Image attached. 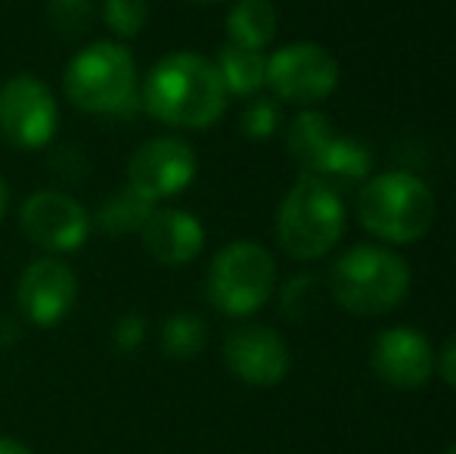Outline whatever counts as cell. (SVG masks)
<instances>
[{
  "label": "cell",
  "mask_w": 456,
  "mask_h": 454,
  "mask_svg": "<svg viewBox=\"0 0 456 454\" xmlns=\"http://www.w3.org/2000/svg\"><path fill=\"white\" fill-rule=\"evenodd\" d=\"M230 94L215 60L196 50L165 54L140 81V106L156 121L181 131H205L227 112Z\"/></svg>",
  "instance_id": "obj_1"
},
{
  "label": "cell",
  "mask_w": 456,
  "mask_h": 454,
  "mask_svg": "<svg viewBox=\"0 0 456 454\" xmlns=\"http://www.w3.org/2000/svg\"><path fill=\"white\" fill-rule=\"evenodd\" d=\"M438 219L435 190L407 169L370 175L357 196V221L382 246L419 243Z\"/></svg>",
  "instance_id": "obj_2"
},
{
  "label": "cell",
  "mask_w": 456,
  "mask_h": 454,
  "mask_svg": "<svg viewBox=\"0 0 456 454\" xmlns=\"http://www.w3.org/2000/svg\"><path fill=\"white\" fill-rule=\"evenodd\" d=\"M413 271L407 259L382 243L348 246L330 265V293L348 315L379 318L407 299Z\"/></svg>",
  "instance_id": "obj_3"
},
{
  "label": "cell",
  "mask_w": 456,
  "mask_h": 454,
  "mask_svg": "<svg viewBox=\"0 0 456 454\" xmlns=\"http://www.w3.org/2000/svg\"><path fill=\"white\" fill-rule=\"evenodd\" d=\"M345 227L348 209L338 190L314 175H301L286 190L276 212V240L295 261L326 259L345 236Z\"/></svg>",
  "instance_id": "obj_4"
},
{
  "label": "cell",
  "mask_w": 456,
  "mask_h": 454,
  "mask_svg": "<svg viewBox=\"0 0 456 454\" xmlns=\"http://www.w3.org/2000/svg\"><path fill=\"white\" fill-rule=\"evenodd\" d=\"M62 94L87 115H121L140 100V72L121 41H94L69 60Z\"/></svg>",
  "instance_id": "obj_5"
},
{
  "label": "cell",
  "mask_w": 456,
  "mask_h": 454,
  "mask_svg": "<svg viewBox=\"0 0 456 454\" xmlns=\"http://www.w3.org/2000/svg\"><path fill=\"white\" fill-rule=\"evenodd\" d=\"M276 261L258 240H233L215 252L205 274V296L221 315L252 318L273 299Z\"/></svg>",
  "instance_id": "obj_6"
},
{
  "label": "cell",
  "mask_w": 456,
  "mask_h": 454,
  "mask_svg": "<svg viewBox=\"0 0 456 454\" xmlns=\"http://www.w3.org/2000/svg\"><path fill=\"white\" fill-rule=\"evenodd\" d=\"M286 153L301 175L323 181H366L372 171L370 150L351 134L332 128V119L320 110H298L286 128Z\"/></svg>",
  "instance_id": "obj_7"
},
{
  "label": "cell",
  "mask_w": 456,
  "mask_h": 454,
  "mask_svg": "<svg viewBox=\"0 0 456 454\" xmlns=\"http://www.w3.org/2000/svg\"><path fill=\"white\" fill-rule=\"evenodd\" d=\"M342 81L338 60L317 41H292L267 54V91L280 103L317 110Z\"/></svg>",
  "instance_id": "obj_8"
},
{
  "label": "cell",
  "mask_w": 456,
  "mask_h": 454,
  "mask_svg": "<svg viewBox=\"0 0 456 454\" xmlns=\"http://www.w3.org/2000/svg\"><path fill=\"white\" fill-rule=\"evenodd\" d=\"M60 128V103L47 81L19 72L0 85V137L16 150H44Z\"/></svg>",
  "instance_id": "obj_9"
},
{
  "label": "cell",
  "mask_w": 456,
  "mask_h": 454,
  "mask_svg": "<svg viewBox=\"0 0 456 454\" xmlns=\"http://www.w3.org/2000/svg\"><path fill=\"white\" fill-rule=\"evenodd\" d=\"M199 171V156L183 137H150L127 159V187L159 206L181 196Z\"/></svg>",
  "instance_id": "obj_10"
},
{
  "label": "cell",
  "mask_w": 456,
  "mask_h": 454,
  "mask_svg": "<svg viewBox=\"0 0 456 454\" xmlns=\"http://www.w3.org/2000/svg\"><path fill=\"white\" fill-rule=\"evenodd\" d=\"M19 227L22 234L44 249L47 255H69L78 252L94 230V219L75 196L62 190H37L19 209Z\"/></svg>",
  "instance_id": "obj_11"
},
{
  "label": "cell",
  "mask_w": 456,
  "mask_h": 454,
  "mask_svg": "<svg viewBox=\"0 0 456 454\" xmlns=\"http://www.w3.org/2000/svg\"><path fill=\"white\" fill-rule=\"evenodd\" d=\"M78 302V274L60 255L28 261L16 280V309L31 327H56Z\"/></svg>",
  "instance_id": "obj_12"
},
{
  "label": "cell",
  "mask_w": 456,
  "mask_h": 454,
  "mask_svg": "<svg viewBox=\"0 0 456 454\" xmlns=\"http://www.w3.org/2000/svg\"><path fill=\"white\" fill-rule=\"evenodd\" d=\"M224 361H227L230 374L246 386L267 389L286 380L289 367H292V351L273 327L242 324V327L230 330L224 340Z\"/></svg>",
  "instance_id": "obj_13"
},
{
  "label": "cell",
  "mask_w": 456,
  "mask_h": 454,
  "mask_svg": "<svg viewBox=\"0 0 456 454\" xmlns=\"http://www.w3.org/2000/svg\"><path fill=\"white\" fill-rule=\"evenodd\" d=\"M372 374L391 389H419L435 374V349L416 327H385L370 349Z\"/></svg>",
  "instance_id": "obj_14"
},
{
  "label": "cell",
  "mask_w": 456,
  "mask_h": 454,
  "mask_svg": "<svg viewBox=\"0 0 456 454\" xmlns=\"http://www.w3.org/2000/svg\"><path fill=\"white\" fill-rule=\"evenodd\" d=\"M143 249L165 268L190 265L205 249V225L186 209L165 206L150 215L140 230Z\"/></svg>",
  "instance_id": "obj_15"
},
{
  "label": "cell",
  "mask_w": 456,
  "mask_h": 454,
  "mask_svg": "<svg viewBox=\"0 0 456 454\" xmlns=\"http://www.w3.org/2000/svg\"><path fill=\"white\" fill-rule=\"evenodd\" d=\"M227 41L246 50H265L280 31V16L271 0H233L227 10Z\"/></svg>",
  "instance_id": "obj_16"
},
{
  "label": "cell",
  "mask_w": 456,
  "mask_h": 454,
  "mask_svg": "<svg viewBox=\"0 0 456 454\" xmlns=\"http://www.w3.org/2000/svg\"><path fill=\"white\" fill-rule=\"evenodd\" d=\"M215 66L230 97H258L267 85V54L224 44L215 56Z\"/></svg>",
  "instance_id": "obj_17"
},
{
  "label": "cell",
  "mask_w": 456,
  "mask_h": 454,
  "mask_svg": "<svg viewBox=\"0 0 456 454\" xmlns=\"http://www.w3.org/2000/svg\"><path fill=\"white\" fill-rule=\"evenodd\" d=\"M152 212H156V206L146 202L143 196H137L125 184L121 190H115V194H109L106 200H102V206L96 209V215H91V219L96 221L100 230H106V234H112V236H121V234H140Z\"/></svg>",
  "instance_id": "obj_18"
},
{
  "label": "cell",
  "mask_w": 456,
  "mask_h": 454,
  "mask_svg": "<svg viewBox=\"0 0 456 454\" xmlns=\"http://www.w3.org/2000/svg\"><path fill=\"white\" fill-rule=\"evenodd\" d=\"M159 340H162V351L168 358L190 361L208 343V327H205L202 315H196V311H175V315H168L162 321Z\"/></svg>",
  "instance_id": "obj_19"
},
{
  "label": "cell",
  "mask_w": 456,
  "mask_h": 454,
  "mask_svg": "<svg viewBox=\"0 0 456 454\" xmlns=\"http://www.w3.org/2000/svg\"><path fill=\"white\" fill-rule=\"evenodd\" d=\"M102 22L118 41H131L150 22V0H102Z\"/></svg>",
  "instance_id": "obj_20"
},
{
  "label": "cell",
  "mask_w": 456,
  "mask_h": 454,
  "mask_svg": "<svg viewBox=\"0 0 456 454\" xmlns=\"http://www.w3.org/2000/svg\"><path fill=\"white\" fill-rule=\"evenodd\" d=\"M94 0H47V19L62 35H81L94 25Z\"/></svg>",
  "instance_id": "obj_21"
},
{
  "label": "cell",
  "mask_w": 456,
  "mask_h": 454,
  "mask_svg": "<svg viewBox=\"0 0 456 454\" xmlns=\"http://www.w3.org/2000/svg\"><path fill=\"white\" fill-rule=\"evenodd\" d=\"M282 115H280V103L271 97H252V103L242 110L240 115V128L248 140H267L276 134Z\"/></svg>",
  "instance_id": "obj_22"
},
{
  "label": "cell",
  "mask_w": 456,
  "mask_h": 454,
  "mask_svg": "<svg viewBox=\"0 0 456 454\" xmlns=\"http://www.w3.org/2000/svg\"><path fill=\"white\" fill-rule=\"evenodd\" d=\"M112 343H115V349H118L121 355H131V351H137L140 345L146 343V318L137 315V311H127V315H121L118 321H115V327H112Z\"/></svg>",
  "instance_id": "obj_23"
},
{
  "label": "cell",
  "mask_w": 456,
  "mask_h": 454,
  "mask_svg": "<svg viewBox=\"0 0 456 454\" xmlns=\"http://www.w3.org/2000/svg\"><path fill=\"white\" fill-rule=\"evenodd\" d=\"M435 367H438L441 380H444L451 389H456V336L444 343L441 355H435Z\"/></svg>",
  "instance_id": "obj_24"
},
{
  "label": "cell",
  "mask_w": 456,
  "mask_h": 454,
  "mask_svg": "<svg viewBox=\"0 0 456 454\" xmlns=\"http://www.w3.org/2000/svg\"><path fill=\"white\" fill-rule=\"evenodd\" d=\"M0 454H35L28 445H22L19 439H10V436H0Z\"/></svg>",
  "instance_id": "obj_25"
},
{
  "label": "cell",
  "mask_w": 456,
  "mask_h": 454,
  "mask_svg": "<svg viewBox=\"0 0 456 454\" xmlns=\"http://www.w3.org/2000/svg\"><path fill=\"white\" fill-rule=\"evenodd\" d=\"M6 206H10V187H6V181L0 177V221H4V215H6Z\"/></svg>",
  "instance_id": "obj_26"
},
{
  "label": "cell",
  "mask_w": 456,
  "mask_h": 454,
  "mask_svg": "<svg viewBox=\"0 0 456 454\" xmlns=\"http://www.w3.org/2000/svg\"><path fill=\"white\" fill-rule=\"evenodd\" d=\"M190 4H221V0H190Z\"/></svg>",
  "instance_id": "obj_27"
},
{
  "label": "cell",
  "mask_w": 456,
  "mask_h": 454,
  "mask_svg": "<svg viewBox=\"0 0 456 454\" xmlns=\"http://www.w3.org/2000/svg\"><path fill=\"white\" fill-rule=\"evenodd\" d=\"M447 454H456V445H453V449H451V451H447Z\"/></svg>",
  "instance_id": "obj_28"
}]
</instances>
